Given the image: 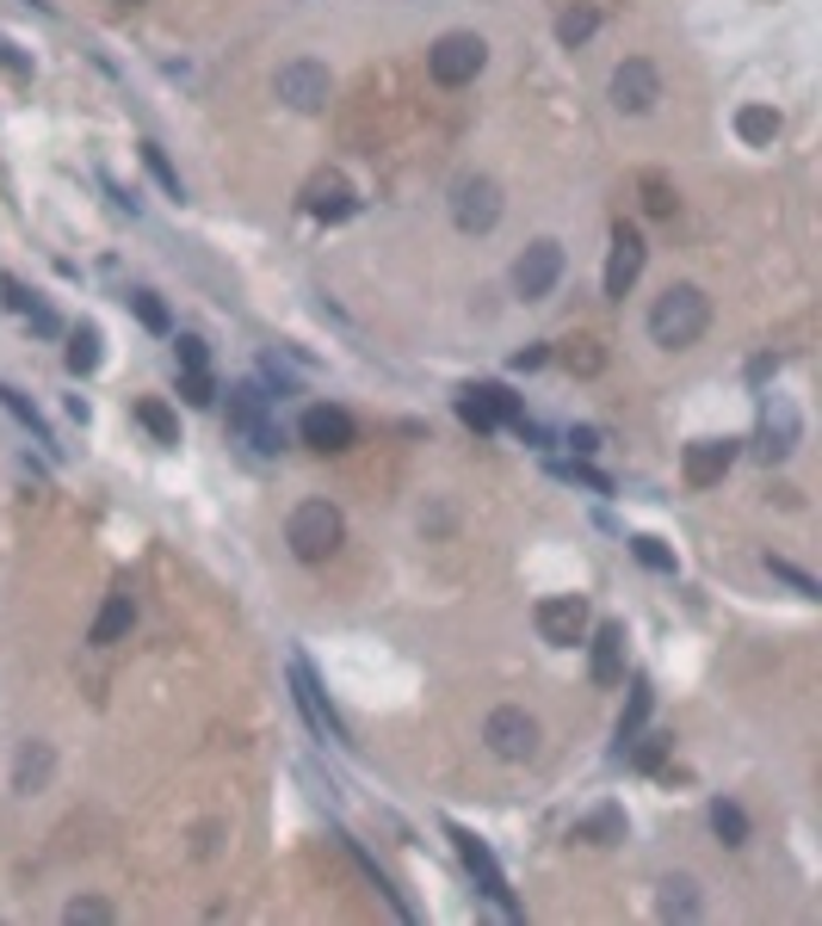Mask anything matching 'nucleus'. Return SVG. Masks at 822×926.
Here are the masks:
<instances>
[{
  "label": "nucleus",
  "instance_id": "nucleus-11",
  "mask_svg": "<svg viewBox=\"0 0 822 926\" xmlns=\"http://www.w3.org/2000/svg\"><path fill=\"white\" fill-rule=\"evenodd\" d=\"M445 834H452V847H458L464 871L477 877V889H482V896H489V902H495L501 914H514V889H507V877H501L495 852L482 847V840H477V834H470V828H445Z\"/></svg>",
  "mask_w": 822,
  "mask_h": 926
},
{
  "label": "nucleus",
  "instance_id": "nucleus-25",
  "mask_svg": "<svg viewBox=\"0 0 822 926\" xmlns=\"http://www.w3.org/2000/svg\"><path fill=\"white\" fill-rule=\"evenodd\" d=\"M69 371H75V378H94L99 371V328L94 322H81L75 334H69Z\"/></svg>",
  "mask_w": 822,
  "mask_h": 926
},
{
  "label": "nucleus",
  "instance_id": "nucleus-35",
  "mask_svg": "<svg viewBox=\"0 0 822 926\" xmlns=\"http://www.w3.org/2000/svg\"><path fill=\"white\" fill-rule=\"evenodd\" d=\"M180 396H186L192 408H211V402H217V383H211V371H180Z\"/></svg>",
  "mask_w": 822,
  "mask_h": 926
},
{
  "label": "nucleus",
  "instance_id": "nucleus-33",
  "mask_svg": "<svg viewBox=\"0 0 822 926\" xmlns=\"http://www.w3.org/2000/svg\"><path fill=\"white\" fill-rule=\"evenodd\" d=\"M674 205H680V198H674L668 180H662V173H643V210H650V217H674Z\"/></svg>",
  "mask_w": 822,
  "mask_h": 926
},
{
  "label": "nucleus",
  "instance_id": "nucleus-39",
  "mask_svg": "<svg viewBox=\"0 0 822 926\" xmlns=\"http://www.w3.org/2000/svg\"><path fill=\"white\" fill-rule=\"evenodd\" d=\"M556 476H569V482H588L593 494H606V489H612L606 476H600V470H588V464H556Z\"/></svg>",
  "mask_w": 822,
  "mask_h": 926
},
{
  "label": "nucleus",
  "instance_id": "nucleus-36",
  "mask_svg": "<svg viewBox=\"0 0 822 926\" xmlns=\"http://www.w3.org/2000/svg\"><path fill=\"white\" fill-rule=\"evenodd\" d=\"M173 359H180V371H211V353H205L198 334H180V341H173Z\"/></svg>",
  "mask_w": 822,
  "mask_h": 926
},
{
  "label": "nucleus",
  "instance_id": "nucleus-43",
  "mask_svg": "<svg viewBox=\"0 0 822 926\" xmlns=\"http://www.w3.org/2000/svg\"><path fill=\"white\" fill-rule=\"evenodd\" d=\"M118 7H136V0H118Z\"/></svg>",
  "mask_w": 822,
  "mask_h": 926
},
{
  "label": "nucleus",
  "instance_id": "nucleus-19",
  "mask_svg": "<svg viewBox=\"0 0 822 926\" xmlns=\"http://www.w3.org/2000/svg\"><path fill=\"white\" fill-rule=\"evenodd\" d=\"M131 625H136V605H131V593H112V600L99 605V618H94V630H87V643L112 649V643H124V637H131Z\"/></svg>",
  "mask_w": 822,
  "mask_h": 926
},
{
  "label": "nucleus",
  "instance_id": "nucleus-18",
  "mask_svg": "<svg viewBox=\"0 0 822 926\" xmlns=\"http://www.w3.org/2000/svg\"><path fill=\"white\" fill-rule=\"evenodd\" d=\"M588 674H593V686H618V680H625V625H600V630H593Z\"/></svg>",
  "mask_w": 822,
  "mask_h": 926
},
{
  "label": "nucleus",
  "instance_id": "nucleus-6",
  "mask_svg": "<svg viewBox=\"0 0 822 926\" xmlns=\"http://www.w3.org/2000/svg\"><path fill=\"white\" fill-rule=\"evenodd\" d=\"M532 625H538V637H544L551 649H575L593 630V612H588L581 593H551V600H538Z\"/></svg>",
  "mask_w": 822,
  "mask_h": 926
},
{
  "label": "nucleus",
  "instance_id": "nucleus-8",
  "mask_svg": "<svg viewBox=\"0 0 822 926\" xmlns=\"http://www.w3.org/2000/svg\"><path fill=\"white\" fill-rule=\"evenodd\" d=\"M556 279H563V242L538 235V242L514 260V291H519L526 303H544V297L556 291Z\"/></svg>",
  "mask_w": 822,
  "mask_h": 926
},
{
  "label": "nucleus",
  "instance_id": "nucleus-32",
  "mask_svg": "<svg viewBox=\"0 0 822 926\" xmlns=\"http://www.w3.org/2000/svg\"><path fill=\"white\" fill-rule=\"evenodd\" d=\"M662 914H680V921H687V914H699L692 877H668V884H662Z\"/></svg>",
  "mask_w": 822,
  "mask_h": 926
},
{
  "label": "nucleus",
  "instance_id": "nucleus-9",
  "mask_svg": "<svg viewBox=\"0 0 822 926\" xmlns=\"http://www.w3.org/2000/svg\"><path fill=\"white\" fill-rule=\"evenodd\" d=\"M612 106H618V112H631V118H643L655 106V99H662V69H655L650 57H625L618 62V69H612Z\"/></svg>",
  "mask_w": 822,
  "mask_h": 926
},
{
  "label": "nucleus",
  "instance_id": "nucleus-31",
  "mask_svg": "<svg viewBox=\"0 0 822 926\" xmlns=\"http://www.w3.org/2000/svg\"><path fill=\"white\" fill-rule=\"evenodd\" d=\"M593 25H600V13H593V7H569V13L556 20V38L575 50V44H588V38H593Z\"/></svg>",
  "mask_w": 822,
  "mask_h": 926
},
{
  "label": "nucleus",
  "instance_id": "nucleus-17",
  "mask_svg": "<svg viewBox=\"0 0 822 926\" xmlns=\"http://www.w3.org/2000/svg\"><path fill=\"white\" fill-rule=\"evenodd\" d=\"M304 210L316 223H341V217H353V186H346L341 173H316L304 192Z\"/></svg>",
  "mask_w": 822,
  "mask_h": 926
},
{
  "label": "nucleus",
  "instance_id": "nucleus-13",
  "mask_svg": "<svg viewBox=\"0 0 822 926\" xmlns=\"http://www.w3.org/2000/svg\"><path fill=\"white\" fill-rule=\"evenodd\" d=\"M353 433H359V427H353V415H346V408H334V402H316V408H304V420H297V439H304L309 452H346V445H353Z\"/></svg>",
  "mask_w": 822,
  "mask_h": 926
},
{
  "label": "nucleus",
  "instance_id": "nucleus-23",
  "mask_svg": "<svg viewBox=\"0 0 822 926\" xmlns=\"http://www.w3.org/2000/svg\"><path fill=\"white\" fill-rule=\"evenodd\" d=\"M736 136H743L748 149H766V143L780 136V112H773V106H743V112H736Z\"/></svg>",
  "mask_w": 822,
  "mask_h": 926
},
{
  "label": "nucleus",
  "instance_id": "nucleus-26",
  "mask_svg": "<svg viewBox=\"0 0 822 926\" xmlns=\"http://www.w3.org/2000/svg\"><path fill=\"white\" fill-rule=\"evenodd\" d=\"M0 408L20 420V427H32V439H38V445H57V439H50V427H44V415L20 396V390H13V383H0Z\"/></svg>",
  "mask_w": 822,
  "mask_h": 926
},
{
  "label": "nucleus",
  "instance_id": "nucleus-1",
  "mask_svg": "<svg viewBox=\"0 0 822 926\" xmlns=\"http://www.w3.org/2000/svg\"><path fill=\"white\" fill-rule=\"evenodd\" d=\"M706 328H711V297L699 291V284H668V291L655 297L650 341L662 346V353H687V346H699Z\"/></svg>",
  "mask_w": 822,
  "mask_h": 926
},
{
  "label": "nucleus",
  "instance_id": "nucleus-38",
  "mask_svg": "<svg viewBox=\"0 0 822 926\" xmlns=\"http://www.w3.org/2000/svg\"><path fill=\"white\" fill-rule=\"evenodd\" d=\"M62 921H87V926H94V921H112V908H106V902H94V896H81V902H69V908H62Z\"/></svg>",
  "mask_w": 822,
  "mask_h": 926
},
{
  "label": "nucleus",
  "instance_id": "nucleus-20",
  "mask_svg": "<svg viewBox=\"0 0 822 926\" xmlns=\"http://www.w3.org/2000/svg\"><path fill=\"white\" fill-rule=\"evenodd\" d=\"M44 778H50V748L44 741H25L20 760H13V791H44Z\"/></svg>",
  "mask_w": 822,
  "mask_h": 926
},
{
  "label": "nucleus",
  "instance_id": "nucleus-42",
  "mask_svg": "<svg viewBox=\"0 0 822 926\" xmlns=\"http://www.w3.org/2000/svg\"><path fill=\"white\" fill-rule=\"evenodd\" d=\"M551 359V353H544V346H526V353H514V371H538V365Z\"/></svg>",
  "mask_w": 822,
  "mask_h": 926
},
{
  "label": "nucleus",
  "instance_id": "nucleus-34",
  "mask_svg": "<svg viewBox=\"0 0 822 926\" xmlns=\"http://www.w3.org/2000/svg\"><path fill=\"white\" fill-rule=\"evenodd\" d=\"M631 556L643 568H655V575H674V550L662 544V538H631Z\"/></svg>",
  "mask_w": 822,
  "mask_h": 926
},
{
  "label": "nucleus",
  "instance_id": "nucleus-14",
  "mask_svg": "<svg viewBox=\"0 0 822 926\" xmlns=\"http://www.w3.org/2000/svg\"><path fill=\"white\" fill-rule=\"evenodd\" d=\"M643 254H650V247H643V235H637L631 223H612V254H606V279H600V291H606V297H625V291L637 284V272H643Z\"/></svg>",
  "mask_w": 822,
  "mask_h": 926
},
{
  "label": "nucleus",
  "instance_id": "nucleus-27",
  "mask_svg": "<svg viewBox=\"0 0 822 926\" xmlns=\"http://www.w3.org/2000/svg\"><path fill=\"white\" fill-rule=\"evenodd\" d=\"M711 834H717L724 847H743V840H748V815L736 810V803H724V797H717V803H711Z\"/></svg>",
  "mask_w": 822,
  "mask_h": 926
},
{
  "label": "nucleus",
  "instance_id": "nucleus-3",
  "mask_svg": "<svg viewBox=\"0 0 822 926\" xmlns=\"http://www.w3.org/2000/svg\"><path fill=\"white\" fill-rule=\"evenodd\" d=\"M230 433L248 439L254 452H285V427L272 420V396L260 390V383H235L230 390Z\"/></svg>",
  "mask_w": 822,
  "mask_h": 926
},
{
  "label": "nucleus",
  "instance_id": "nucleus-30",
  "mask_svg": "<svg viewBox=\"0 0 822 926\" xmlns=\"http://www.w3.org/2000/svg\"><path fill=\"white\" fill-rule=\"evenodd\" d=\"M124 303H131V309H136V322L149 328V334H168V328H173L168 303L155 297V291H131V297H124Z\"/></svg>",
  "mask_w": 822,
  "mask_h": 926
},
{
  "label": "nucleus",
  "instance_id": "nucleus-10",
  "mask_svg": "<svg viewBox=\"0 0 822 926\" xmlns=\"http://www.w3.org/2000/svg\"><path fill=\"white\" fill-rule=\"evenodd\" d=\"M482 741H489L495 760H532L538 754V723L526 717L519 704H501V711H489V723H482Z\"/></svg>",
  "mask_w": 822,
  "mask_h": 926
},
{
  "label": "nucleus",
  "instance_id": "nucleus-22",
  "mask_svg": "<svg viewBox=\"0 0 822 926\" xmlns=\"http://www.w3.org/2000/svg\"><path fill=\"white\" fill-rule=\"evenodd\" d=\"M136 427H143L149 439H161V445H180V415H173L168 402L143 396V402H136Z\"/></svg>",
  "mask_w": 822,
  "mask_h": 926
},
{
  "label": "nucleus",
  "instance_id": "nucleus-40",
  "mask_svg": "<svg viewBox=\"0 0 822 926\" xmlns=\"http://www.w3.org/2000/svg\"><path fill=\"white\" fill-rule=\"evenodd\" d=\"M569 445H575V457H593L600 452V433L593 427H569Z\"/></svg>",
  "mask_w": 822,
  "mask_h": 926
},
{
  "label": "nucleus",
  "instance_id": "nucleus-41",
  "mask_svg": "<svg viewBox=\"0 0 822 926\" xmlns=\"http://www.w3.org/2000/svg\"><path fill=\"white\" fill-rule=\"evenodd\" d=\"M662 748H668V736H650L637 748V766H662Z\"/></svg>",
  "mask_w": 822,
  "mask_h": 926
},
{
  "label": "nucleus",
  "instance_id": "nucleus-2",
  "mask_svg": "<svg viewBox=\"0 0 822 926\" xmlns=\"http://www.w3.org/2000/svg\"><path fill=\"white\" fill-rule=\"evenodd\" d=\"M341 538H346V519H341L334 501H304L285 526V544H291L297 563H328V556L341 550Z\"/></svg>",
  "mask_w": 822,
  "mask_h": 926
},
{
  "label": "nucleus",
  "instance_id": "nucleus-4",
  "mask_svg": "<svg viewBox=\"0 0 822 926\" xmlns=\"http://www.w3.org/2000/svg\"><path fill=\"white\" fill-rule=\"evenodd\" d=\"M482 62H489V44H482L477 32H445V38H433V50H427V75L440 81V87H464V81L482 75Z\"/></svg>",
  "mask_w": 822,
  "mask_h": 926
},
{
  "label": "nucleus",
  "instance_id": "nucleus-5",
  "mask_svg": "<svg viewBox=\"0 0 822 926\" xmlns=\"http://www.w3.org/2000/svg\"><path fill=\"white\" fill-rule=\"evenodd\" d=\"M272 94L285 99L291 112H322L328 94H334V75H328V62L297 57V62H285V69L272 75Z\"/></svg>",
  "mask_w": 822,
  "mask_h": 926
},
{
  "label": "nucleus",
  "instance_id": "nucleus-28",
  "mask_svg": "<svg viewBox=\"0 0 822 926\" xmlns=\"http://www.w3.org/2000/svg\"><path fill=\"white\" fill-rule=\"evenodd\" d=\"M143 168L155 173V186L168 192L173 205H180V198H186V186H180V173H173V161H168V149H161V143H143Z\"/></svg>",
  "mask_w": 822,
  "mask_h": 926
},
{
  "label": "nucleus",
  "instance_id": "nucleus-7",
  "mask_svg": "<svg viewBox=\"0 0 822 926\" xmlns=\"http://www.w3.org/2000/svg\"><path fill=\"white\" fill-rule=\"evenodd\" d=\"M452 223L464 235H489L501 223V186L489 173H464L458 186H452Z\"/></svg>",
  "mask_w": 822,
  "mask_h": 926
},
{
  "label": "nucleus",
  "instance_id": "nucleus-37",
  "mask_svg": "<svg viewBox=\"0 0 822 926\" xmlns=\"http://www.w3.org/2000/svg\"><path fill=\"white\" fill-rule=\"evenodd\" d=\"M581 834H593L600 847H612V840H625V815H618V810H600V815H588V828H581Z\"/></svg>",
  "mask_w": 822,
  "mask_h": 926
},
{
  "label": "nucleus",
  "instance_id": "nucleus-15",
  "mask_svg": "<svg viewBox=\"0 0 822 926\" xmlns=\"http://www.w3.org/2000/svg\"><path fill=\"white\" fill-rule=\"evenodd\" d=\"M736 464V439H692L687 457H680V476H687L692 489H717Z\"/></svg>",
  "mask_w": 822,
  "mask_h": 926
},
{
  "label": "nucleus",
  "instance_id": "nucleus-24",
  "mask_svg": "<svg viewBox=\"0 0 822 926\" xmlns=\"http://www.w3.org/2000/svg\"><path fill=\"white\" fill-rule=\"evenodd\" d=\"M458 420L470 427V433H495V427H501L495 408H489V396H482V383H464V390H458Z\"/></svg>",
  "mask_w": 822,
  "mask_h": 926
},
{
  "label": "nucleus",
  "instance_id": "nucleus-16",
  "mask_svg": "<svg viewBox=\"0 0 822 926\" xmlns=\"http://www.w3.org/2000/svg\"><path fill=\"white\" fill-rule=\"evenodd\" d=\"M792 452H798V408L773 396L761 408V457H792Z\"/></svg>",
  "mask_w": 822,
  "mask_h": 926
},
{
  "label": "nucleus",
  "instance_id": "nucleus-29",
  "mask_svg": "<svg viewBox=\"0 0 822 926\" xmlns=\"http://www.w3.org/2000/svg\"><path fill=\"white\" fill-rule=\"evenodd\" d=\"M766 575H773V581H785L792 593H798V600H822L817 575H803V568H798V563H785V556H766Z\"/></svg>",
  "mask_w": 822,
  "mask_h": 926
},
{
  "label": "nucleus",
  "instance_id": "nucleus-12",
  "mask_svg": "<svg viewBox=\"0 0 822 926\" xmlns=\"http://www.w3.org/2000/svg\"><path fill=\"white\" fill-rule=\"evenodd\" d=\"M291 699H297V711L309 717V729L322 741H334V748H346V723L334 717V704H328V692L316 686V674H309V662H291Z\"/></svg>",
  "mask_w": 822,
  "mask_h": 926
},
{
  "label": "nucleus",
  "instance_id": "nucleus-21",
  "mask_svg": "<svg viewBox=\"0 0 822 926\" xmlns=\"http://www.w3.org/2000/svg\"><path fill=\"white\" fill-rule=\"evenodd\" d=\"M650 711H655V692H650V680L637 674V680H631V699H625V717H618V741H625V748H631V741L643 736Z\"/></svg>",
  "mask_w": 822,
  "mask_h": 926
}]
</instances>
